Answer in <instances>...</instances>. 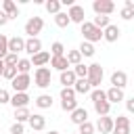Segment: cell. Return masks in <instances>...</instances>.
I'll list each match as a JSON object with an SVG mask.
<instances>
[{"instance_id":"cell-1","label":"cell","mask_w":134,"mask_h":134,"mask_svg":"<svg viewBox=\"0 0 134 134\" xmlns=\"http://www.w3.org/2000/svg\"><path fill=\"white\" fill-rule=\"evenodd\" d=\"M80 27H82V36H84L86 42L94 44V42H100L103 40V29H98L92 21H84Z\"/></svg>"},{"instance_id":"cell-2","label":"cell","mask_w":134,"mask_h":134,"mask_svg":"<svg viewBox=\"0 0 134 134\" xmlns=\"http://www.w3.org/2000/svg\"><path fill=\"white\" fill-rule=\"evenodd\" d=\"M103 77H105L103 65H100V63H90V65H88V82H90L92 90H94V88H100Z\"/></svg>"},{"instance_id":"cell-3","label":"cell","mask_w":134,"mask_h":134,"mask_svg":"<svg viewBox=\"0 0 134 134\" xmlns=\"http://www.w3.org/2000/svg\"><path fill=\"white\" fill-rule=\"evenodd\" d=\"M50 82H52V69L50 67H38L36 71H34V84L38 86V88H48L50 86Z\"/></svg>"},{"instance_id":"cell-4","label":"cell","mask_w":134,"mask_h":134,"mask_svg":"<svg viewBox=\"0 0 134 134\" xmlns=\"http://www.w3.org/2000/svg\"><path fill=\"white\" fill-rule=\"evenodd\" d=\"M44 29V19L42 17H29L25 21V34L27 38H38V34Z\"/></svg>"},{"instance_id":"cell-5","label":"cell","mask_w":134,"mask_h":134,"mask_svg":"<svg viewBox=\"0 0 134 134\" xmlns=\"http://www.w3.org/2000/svg\"><path fill=\"white\" fill-rule=\"evenodd\" d=\"M92 10H94L96 15L109 17V15H113V10H115V2H113V0H94V2H92Z\"/></svg>"},{"instance_id":"cell-6","label":"cell","mask_w":134,"mask_h":134,"mask_svg":"<svg viewBox=\"0 0 134 134\" xmlns=\"http://www.w3.org/2000/svg\"><path fill=\"white\" fill-rule=\"evenodd\" d=\"M10 86H13L15 92H27V88L31 86V75H29V73H19V75L10 82Z\"/></svg>"},{"instance_id":"cell-7","label":"cell","mask_w":134,"mask_h":134,"mask_svg":"<svg viewBox=\"0 0 134 134\" xmlns=\"http://www.w3.org/2000/svg\"><path fill=\"white\" fill-rule=\"evenodd\" d=\"M96 130L100 132V134H113V128H115V117H111V115H103V117H98L96 119Z\"/></svg>"},{"instance_id":"cell-8","label":"cell","mask_w":134,"mask_h":134,"mask_svg":"<svg viewBox=\"0 0 134 134\" xmlns=\"http://www.w3.org/2000/svg\"><path fill=\"white\" fill-rule=\"evenodd\" d=\"M130 132H132L130 117H128V115H117V117H115V128H113V134H130Z\"/></svg>"},{"instance_id":"cell-9","label":"cell","mask_w":134,"mask_h":134,"mask_svg":"<svg viewBox=\"0 0 134 134\" xmlns=\"http://www.w3.org/2000/svg\"><path fill=\"white\" fill-rule=\"evenodd\" d=\"M29 100H31V96H29L27 92H15V94L10 96V105H13V109L29 107Z\"/></svg>"},{"instance_id":"cell-10","label":"cell","mask_w":134,"mask_h":134,"mask_svg":"<svg viewBox=\"0 0 134 134\" xmlns=\"http://www.w3.org/2000/svg\"><path fill=\"white\" fill-rule=\"evenodd\" d=\"M67 15H69L71 23H77V25H82V23H84V17H86V10H84V6H80V4H73V6L67 10Z\"/></svg>"},{"instance_id":"cell-11","label":"cell","mask_w":134,"mask_h":134,"mask_svg":"<svg viewBox=\"0 0 134 134\" xmlns=\"http://www.w3.org/2000/svg\"><path fill=\"white\" fill-rule=\"evenodd\" d=\"M8 52H13V54L25 52V38H21V36L8 38Z\"/></svg>"},{"instance_id":"cell-12","label":"cell","mask_w":134,"mask_h":134,"mask_svg":"<svg viewBox=\"0 0 134 134\" xmlns=\"http://www.w3.org/2000/svg\"><path fill=\"white\" fill-rule=\"evenodd\" d=\"M25 52L29 54V59L38 52H42V40L40 38H25Z\"/></svg>"},{"instance_id":"cell-13","label":"cell","mask_w":134,"mask_h":134,"mask_svg":"<svg viewBox=\"0 0 134 134\" xmlns=\"http://www.w3.org/2000/svg\"><path fill=\"white\" fill-rule=\"evenodd\" d=\"M59 82H61V86H63V88H73V86H75V82H77V75L73 73V69H67V71L59 73Z\"/></svg>"},{"instance_id":"cell-14","label":"cell","mask_w":134,"mask_h":134,"mask_svg":"<svg viewBox=\"0 0 134 134\" xmlns=\"http://www.w3.org/2000/svg\"><path fill=\"white\" fill-rule=\"evenodd\" d=\"M29 128L34 130V132H42L44 128H46V117L42 115V113H31V117H29Z\"/></svg>"},{"instance_id":"cell-15","label":"cell","mask_w":134,"mask_h":134,"mask_svg":"<svg viewBox=\"0 0 134 134\" xmlns=\"http://www.w3.org/2000/svg\"><path fill=\"white\" fill-rule=\"evenodd\" d=\"M119 36H121V29H119L115 23H111V25L103 31V40H105V42H111V44H113V42H117V40H119Z\"/></svg>"},{"instance_id":"cell-16","label":"cell","mask_w":134,"mask_h":134,"mask_svg":"<svg viewBox=\"0 0 134 134\" xmlns=\"http://www.w3.org/2000/svg\"><path fill=\"white\" fill-rule=\"evenodd\" d=\"M50 69H54V71L63 73V71L71 69V65H69L67 57H52V59H50Z\"/></svg>"},{"instance_id":"cell-17","label":"cell","mask_w":134,"mask_h":134,"mask_svg":"<svg viewBox=\"0 0 134 134\" xmlns=\"http://www.w3.org/2000/svg\"><path fill=\"white\" fill-rule=\"evenodd\" d=\"M50 59H52V54H50V52H46V50H42V52L34 54L29 61H31V65L38 69V67H46V63H50Z\"/></svg>"},{"instance_id":"cell-18","label":"cell","mask_w":134,"mask_h":134,"mask_svg":"<svg viewBox=\"0 0 134 134\" xmlns=\"http://www.w3.org/2000/svg\"><path fill=\"white\" fill-rule=\"evenodd\" d=\"M111 86L124 90V88L128 86V75H126V71H113V73H111Z\"/></svg>"},{"instance_id":"cell-19","label":"cell","mask_w":134,"mask_h":134,"mask_svg":"<svg viewBox=\"0 0 134 134\" xmlns=\"http://www.w3.org/2000/svg\"><path fill=\"white\" fill-rule=\"evenodd\" d=\"M107 100L111 103V105H117V103H121V100H126V94H124V90L121 88H109L107 90Z\"/></svg>"},{"instance_id":"cell-20","label":"cell","mask_w":134,"mask_h":134,"mask_svg":"<svg viewBox=\"0 0 134 134\" xmlns=\"http://www.w3.org/2000/svg\"><path fill=\"white\" fill-rule=\"evenodd\" d=\"M71 117V124H75V126H82L84 121H88V109H84V107H77L73 113H69Z\"/></svg>"},{"instance_id":"cell-21","label":"cell","mask_w":134,"mask_h":134,"mask_svg":"<svg viewBox=\"0 0 134 134\" xmlns=\"http://www.w3.org/2000/svg\"><path fill=\"white\" fill-rule=\"evenodd\" d=\"M2 10L8 15V19H10V21L19 17V6H17L13 0H2Z\"/></svg>"},{"instance_id":"cell-22","label":"cell","mask_w":134,"mask_h":134,"mask_svg":"<svg viewBox=\"0 0 134 134\" xmlns=\"http://www.w3.org/2000/svg\"><path fill=\"white\" fill-rule=\"evenodd\" d=\"M34 103H36V107H38V109H50L54 100H52V96H50V94H40V96H36V100H34Z\"/></svg>"},{"instance_id":"cell-23","label":"cell","mask_w":134,"mask_h":134,"mask_svg":"<svg viewBox=\"0 0 134 134\" xmlns=\"http://www.w3.org/2000/svg\"><path fill=\"white\" fill-rule=\"evenodd\" d=\"M73 90H75V94H90L92 92V86H90L88 80H77L75 86H73Z\"/></svg>"},{"instance_id":"cell-24","label":"cell","mask_w":134,"mask_h":134,"mask_svg":"<svg viewBox=\"0 0 134 134\" xmlns=\"http://www.w3.org/2000/svg\"><path fill=\"white\" fill-rule=\"evenodd\" d=\"M92 105H94V111H96L98 117L109 115V111H111V103L109 100H98V103H92Z\"/></svg>"},{"instance_id":"cell-25","label":"cell","mask_w":134,"mask_h":134,"mask_svg":"<svg viewBox=\"0 0 134 134\" xmlns=\"http://www.w3.org/2000/svg\"><path fill=\"white\" fill-rule=\"evenodd\" d=\"M29 117H31V111H29V107L15 109V121H19V124H25V121H29Z\"/></svg>"},{"instance_id":"cell-26","label":"cell","mask_w":134,"mask_h":134,"mask_svg":"<svg viewBox=\"0 0 134 134\" xmlns=\"http://www.w3.org/2000/svg\"><path fill=\"white\" fill-rule=\"evenodd\" d=\"M61 0H46L44 2V8H46V13H50V15H59L61 13Z\"/></svg>"},{"instance_id":"cell-27","label":"cell","mask_w":134,"mask_h":134,"mask_svg":"<svg viewBox=\"0 0 134 134\" xmlns=\"http://www.w3.org/2000/svg\"><path fill=\"white\" fill-rule=\"evenodd\" d=\"M54 25H57V27H61V29H63V27H67V25H71L69 15H67L65 10H61L59 15H54Z\"/></svg>"},{"instance_id":"cell-28","label":"cell","mask_w":134,"mask_h":134,"mask_svg":"<svg viewBox=\"0 0 134 134\" xmlns=\"http://www.w3.org/2000/svg\"><path fill=\"white\" fill-rule=\"evenodd\" d=\"M75 90L73 88H61V92H59V98H61V103H71V100H75Z\"/></svg>"},{"instance_id":"cell-29","label":"cell","mask_w":134,"mask_h":134,"mask_svg":"<svg viewBox=\"0 0 134 134\" xmlns=\"http://www.w3.org/2000/svg\"><path fill=\"white\" fill-rule=\"evenodd\" d=\"M92 23H94L98 29H103V31H105V29L111 25V17H105V15H96V17L92 19Z\"/></svg>"},{"instance_id":"cell-30","label":"cell","mask_w":134,"mask_h":134,"mask_svg":"<svg viewBox=\"0 0 134 134\" xmlns=\"http://www.w3.org/2000/svg\"><path fill=\"white\" fill-rule=\"evenodd\" d=\"M77 50L82 52V57H94V44H90V42H86V40H82V44L77 46Z\"/></svg>"},{"instance_id":"cell-31","label":"cell","mask_w":134,"mask_h":134,"mask_svg":"<svg viewBox=\"0 0 134 134\" xmlns=\"http://www.w3.org/2000/svg\"><path fill=\"white\" fill-rule=\"evenodd\" d=\"M65 57H67V61H69V65H71V67H75V65H80V63H82V52H80L77 48H75V50H67V54H65Z\"/></svg>"},{"instance_id":"cell-32","label":"cell","mask_w":134,"mask_h":134,"mask_svg":"<svg viewBox=\"0 0 134 134\" xmlns=\"http://www.w3.org/2000/svg\"><path fill=\"white\" fill-rule=\"evenodd\" d=\"M73 69V73L77 75V80H88V65L86 63H80V65H75V67H71Z\"/></svg>"},{"instance_id":"cell-33","label":"cell","mask_w":134,"mask_h":134,"mask_svg":"<svg viewBox=\"0 0 134 134\" xmlns=\"http://www.w3.org/2000/svg\"><path fill=\"white\" fill-rule=\"evenodd\" d=\"M90 100H92V103L107 100V90H103V88H94V90L90 92Z\"/></svg>"},{"instance_id":"cell-34","label":"cell","mask_w":134,"mask_h":134,"mask_svg":"<svg viewBox=\"0 0 134 134\" xmlns=\"http://www.w3.org/2000/svg\"><path fill=\"white\" fill-rule=\"evenodd\" d=\"M96 132V126L88 119V121H84L82 126H77V134H94Z\"/></svg>"},{"instance_id":"cell-35","label":"cell","mask_w":134,"mask_h":134,"mask_svg":"<svg viewBox=\"0 0 134 134\" xmlns=\"http://www.w3.org/2000/svg\"><path fill=\"white\" fill-rule=\"evenodd\" d=\"M50 54H52V57H65V46H63V42H52V44H50Z\"/></svg>"},{"instance_id":"cell-36","label":"cell","mask_w":134,"mask_h":134,"mask_svg":"<svg viewBox=\"0 0 134 134\" xmlns=\"http://www.w3.org/2000/svg\"><path fill=\"white\" fill-rule=\"evenodd\" d=\"M31 67H34V65H31L29 59H19V63H17V71H19V73H29Z\"/></svg>"},{"instance_id":"cell-37","label":"cell","mask_w":134,"mask_h":134,"mask_svg":"<svg viewBox=\"0 0 134 134\" xmlns=\"http://www.w3.org/2000/svg\"><path fill=\"white\" fill-rule=\"evenodd\" d=\"M8 54V38L4 34H0V61H4Z\"/></svg>"},{"instance_id":"cell-38","label":"cell","mask_w":134,"mask_h":134,"mask_svg":"<svg viewBox=\"0 0 134 134\" xmlns=\"http://www.w3.org/2000/svg\"><path fill=\"white\" fill-rule=\"evenodd\" d=\"M17 75H19V71H17V67H8V65L4 67V73H2V77H4V80H8V82H13V80H15Z\"/></svg>"},{"instance_id":"cell-39","label":"cell","mask_w":134,"mask_h":134,"mask_svg":"<svg viewBox=\"0 0 134 134\" xmlns=\"http://www.w3.org/2000/svg\"><path fill=\"white\" fill-rule=\"evenodd\" d=\"M17 63H19V54L8 52V54H6V59H4V65H8V67H17Z\"/></svg>"},{"instance_id":"cell-40","label":"cell","mask_w":134,"mask_h":134,"mask_svg":"<svg viewBox=\"0 0 134 134\" xmlns=\"http://www.w3.org/2000/svg\"><path fill=\"white\" fill-rule=\"evenodd\" d=\"M8 132H10V134H25V126L19 124V121H15V124H10Z\"/></svg>"},{"instance_id":"cell-41","label":"cell","mask_w":134,"mask_h":134,"mask_svg":"<svg viewBox=\"0 0 134 134\" xmlns=\"http://www.w3.org/2000/svg\"><path fill=\"white\" fill-rule=\"evenodd\" d=\"M0 105H10V92L0 88Z\"/></svg>"},{"instance_id":"cell-42","label":"cell","mask_w":134,"mask_h":134,"mask_svg":"<svg viewBox=\"0 0 134 134\" xmlns=\"http://www.w3.org/2000/svg\"><path fill=\"white\" fill-rule=\"evenodd\" d=\"M119 17H121L124 21H130V19L134 17V10H130V8H126V6H124V8L119 10Z\"/></svg>"},{"instance_id":"cell-43","label":"cell","mask_w":134,"mask_h":134,"mask_svg":"<svg viewBox=\"0 0 134 134\" xmlns=\"http://www.w3.org/2000/svg\"><path fill=\"white\" fill-rule=\"evenodd\" d=\"M8 21H10V19H8V15H6V13H4L2 8H0V27H4V25H6Z\"/></svg>"},{"instance_id":"cell-44","label":"cell","mask_w":134,"mask_h":134,"mask_svg":"<svg viewBox=\"0 0 134 134\" xmlns=\"http://www.w3.org/2000/svg\"><path fill=\"white\" fill-rule=\"evenodd\" d=\"M126 109H128V113H134V96L126 98Z\"/></svg>"},{"instance_id":"cell-45","label":"cell","mask_w":134,"mask_h":134,"mask_svg":"<svg viewBox=\"0 0 134 134\" xmlns=\"http://www.w3.org/2000/svg\"><path fill=\"white\" fill-rule=\"evenodd\" d=\"M124 6H126V8H130V10H134V0H126V2H124Z\"/></svg>"},{"instance_id":"cell-46","label":"cell","mask_w":134,"mask_h":134,"mask_svg":"<svg viewBox=\"0 0 134 134\" xmlns=\"http://www.w3.org/2000/svg\"><path fill=\"white\" fill-rule=\"evenodd\" d=\"M4 67H6V65H4V61H0V77H2V73H4Z\"/></svg>"},{"instance_id":"cell-47","label":"cell","mask_w":134,"mask_h":134,"mask_svg":"<svg viewBox=\"0 0 134 134\" xmlns=\"http://www.w3.org/2000/svg\"><path fill=\"white\" fill-rule=\"evenodd\" d=\"M46 134H61V132H57V130H50V132H46Z\"/></svg>"},{"instance_id":"cell-48","label":"cell","mask_w":134,"mask_h":134,"mask_svg":"<svg viewBox=\"0 0 134 134\" xmlns=\"http://www.w3.org/2000/svg\"><path fill=\"white\" fill-rule=\"evenodd\" d=\"M73 134H77V132H73Z\"/></svg>"},{"instance_id":"cell-49","label":"cell","mask_w":134,"mask_h":134,"mask_svg":"<svg viewBox=\"0 0 134 134\" xmlns=\"http://www.w3.org/2000/svg\"><path fill=\"white\" fill-rule=\"evenodd\" d=\"M0 8H2V6H0Z\"/></svg>"}]
</instances>
